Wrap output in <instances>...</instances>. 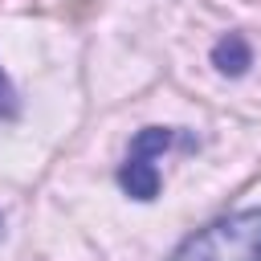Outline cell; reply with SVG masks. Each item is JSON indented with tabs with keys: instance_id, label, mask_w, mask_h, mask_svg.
<instances>
[{
	"instance_id": "cell-1",
	"label": "cell",
	"mask_w": 261,
	"mask_h": 261,
	"mask_svg": "<svg viewBox=\"0 0 261 261\" xmlns=\"http://www.w3.org/2000/svg\"><path fill=\"white\" fill-rule=\"evenodd\" d=\"M167 261H261V208H237L196 228Z\"/></svg>"
},
{
	"instance_id": "cell-2",
	"label": "cell",
	"mask_w": 261,
	"mask_h": 261,
	"mask_svg": "<svg viewBox=\"0 0 261 261\" xmlns=\"http://www.w3.org/2000/svg\"><path fill=\"white\" fill-rule=\"evenodd\" d=\"M179 135L171 130V126H143L135 139H130V147H126V159H122V167H118V188L130 196V200H155L159 196V184H163V175H159V159H163V151L175 143Z\"/></svg>"
},
{
	"instance_id": "cell-3",
	"label": "cell",
	"mask_w": 261,
	"mask_h": 261,
	"mask_svg": "<svg viewBox=\"0 0 261 261\" xmlns=\"http://www.w3.org/2000/svg\"><path fill=\"white\" fill-rule=\"evenodd\" d=\"M212 65H216V73H224V77H241V73L253 65V49H249V41H245L241 33L220 37V41L212 45Z\"/></svg>"
},
{
	"instance_id": "cell-4",
	"label": "cell",
	"mask_w": 261,
	"mask_h": 261,
	"mask_svg": "<svg viewBox=\"0 0 261 261\" xmlns=\"http://www.w3.org/2000/svg\"><path fill=\"white\" fill-rule=\"evenodd\" d=\"M16 114H20V98H16L12 82H8V73L0 69V122H8V118H16Z\"/></svg>"
}]
</instances>
